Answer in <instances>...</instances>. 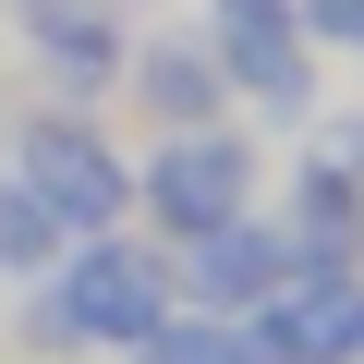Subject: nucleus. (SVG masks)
<instances>
[{
  "mask_svg": "<svg viewBox=\"0 0 364 364\" xmlns=\"http://www.w3.org/2000/svg\"><path fill=\"white\" fill-rule=\"evenodd\" d=\"M158 316H170V267L134 255V243H109V231H85V255L49 267L25 340H37V352H134Z\"/></svg>",
  "mask_w": 364,
  "mask_h": 364,
  "instance_id": "1",
  "label": "nucleus"
},
{
  "mask_svg": "<svg viewBox=\"0 0 364 364\" xmlns=\"http://www.w3.org/2000/svg\"><path fill=\"white\" fill-rule=\"evenodd\" d=\"M219 73L267 109H304V49H291V13L279 0H219Z\"/></svg>",
  "mask_w": 364,
  "mask_h": 364,
  "instance_id": "5",
  "label": "nucleus"
},
{
  "mask_svg": "<svg viewBox=\"0 0 364 364\" xmlns=\"http://www.w3.org/2000/svg\"><path fill=\"white\" fill-rule=\"evenodd\" d=\"M364 340V291L352 279H291V291H267V316H255V352L267 364H340Z\"/></svg>",
  "mask_w": 364,
  "mask_h": 364,
  "instance_id": "4",
  "label": "nucleus"
},
{
  "mask_svg": "<svg viewBox=\"0 0 364 364\" xmlns=\"http://www.w3.org/2000/svg\"><path fill=\"white\" fill-rule=\"evenodd\" d=\"M352 352H364V340H352Z\"/></svg>",
  "mask_w": 364,
  "mask_h": 364,
  "instance_id": "12",
  "label": "nucleus"
},
{
  "mask_svg": "<svg viewBox=\"0 0 364 364\" xmlns=\"http://www.w3.org/2000/svg\"><path fill=\"white\" fill-rule=\"evenodd\" d=\"M134 85H146L170 122H207V109H219V61H195V49H134Z\"/></svg>",
  "mask_w": 364,
  "mask_h": 364,
  "instance_id": "9",
  "label": "nucleus"
},
{
  "mask_svg": "<svg viewBox=\"0 0 364 364\" xmlns=\"http://www.w3.org/2000/svg\"><path fill=\"white\" fill-rule=\"evenodd\" d=\"M243 182H255L243 134H207V122H182V134L146 158V207H158L170 231H219V219H243Z\"/></svg>",
  "mask_w": 364,
  "mask_h": 364,
  "instance_id": "3",
  "label": "nucleus"
},
{
  "mask_svg": "<svg viewBox=\"0 0 364 364\" xmlns=\"http://www.w3.org/2000/svg\"><path fill=\"white\" fill-rule=\"evenodd\" d=\"M13 182H25L61 231H109V219L134 207V170H122V146H109L85 109H37V122L13 134Z\"/></svg>",
  "mask_w": 364,
  "mask_h": 364,
  "instance_id": "2",
  "label": "nucleus"
},
{
  "mask_svg": "<svg viewBox=\"0 0 364 364\" xmlns=\"http://www.w3.org/2000/svg\"><path fill=\"white\" fill-rule=\"evenodd\" d=\"M61 243H73V231L25 195L13 170H0V279H49V267H61Z\"/></svg>",
  "mask_w": 364,
  "mask_h": 364,
  "instance_id": "8",
  "label": "nucleus"
},
{
  "mask_svg": "<svg viewBox=\"0 0 364 364\" xmlns=\"http://www.w3.org/2000/svg\"><path fill=\"white\" fill-rule=\"evenodd\" d=\"M182 279H195V304H267L279 291V231H255V219H219V231H195V267H182Z\"/></svg>",
  "mask_w": 364,
  "mask_h": 364,
  "instance_id": "7",
  "label": "nucleus"
},
{
  "mask_svg": "<svg viewBox=\"0 0 364 364\" xmlns=\"http://www.w3.org/2000/svg\"><path fill=\"white\" fill-rule=\"evenodd\" d=\"M25 49H37L73 97H97V85L122 73V25L97 13V0H25Z\"/></svg>",
  "mask_w": 364,
  "mask_h": 364,
  "instance_id": "6",
  "label": "nucleus"
},
{
  "mask_svg": "<svg viewBox=\"0 0 364 364\" xmlns=\"http://www.w3.org/2000/svg\"><path fill=\"white\" fill-rule=\"evenodd\" d=\"M304 25L340 37V49H364V0H304Z\"/></svg>",
  "mask_w": 364,
  "mask_h": 364,
  "instance_id": "11",
  "label": "nucleus"
},
{
  "mask_svg": "<svg viewBox=\"0 0 364 364\" xmlns=\"http://www.w3.org/2000/svg\"><path fill=\"white\" fill-rule=\"evenodd\" d=\"M134 352L146 364H255V340H231V316H158Z\"/></svg>",
  "mask_w": 364,
  "mask_h": 364,
  "instance_id": "10",
  "label": "nucleus"
}]
</instances>
